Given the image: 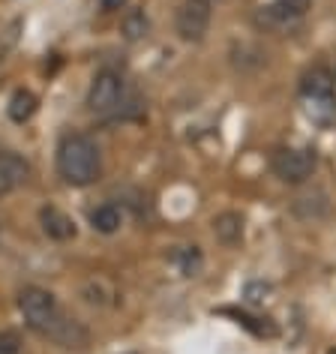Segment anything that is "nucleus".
I'll return each instance as SVG.
<instances>
[{"label":"nucleus","instance_id":"nucleus-9","mask_svg":"<svg viewBox=\"0 0 336 354\" xmlns=\"http://www.w3.org/2000/svg\"><path fill=\"white\" fill-rule=\"evenodd\" d=\"M214 237L223 246H237L243 241V216L237 210H225V214H216L214 216Z\"/></svg>","mask_w":336,"mask_h":354},{"label":"nucleus","instance_id":"nucleus-13","mask_svg":"<svg viewBox=\"0 0 336 354\" xmlns=\"http://www.w3.org/2000/svg\"><path fill=\"white\" fill-rule=\"evenodd\" d=\"M178 261H180V270L187 273V277H196L198 268H201V252H198V246H187V250L178 255Z\"/></svg>","mask_w":336,"mask_h":354},{"label":"nucleus","instance_id":"nucleus-7","mask_svg":"<svg viewBox=\"0 0 336 354\" xmlns=\"http://www.w3.org/2000/svg\"><path fill=\"white\" fill-rule=\"evenodd\" d=\"M30 177L28 159L12 153V150H0V196H10V192L21 189Z\"/></svg>","mask_w":336,"mask_h":354},{"label":"nucleus","instance_id":"nucleus-15","mask_svg":"<svg viewBox=\"0 0 336 354\" xmlns=\"http://www.w3.org/2000/svg\"><path fill=\"white\" fill-rule=\"evenodd\" d=\"M0 354H21V336L15 330H0Z\"/></svg>","mask_w":336,"mask_h":354},{"label":"nucleus","instance_id":"nucleus-1","mask_svg":"<svg viewBox=\"0 0 336 354\" xmlns=\"http://www.w3.org/2000/svg\"><path fill=\"white\" fill-rule=\"evenodd\" d=\"M19 313L33 333L60 345V348L73 351V348H84L87 345V330L60 309L57 297L48 288L24 286L19 291Z\"/></svg>","mask_w":336,"mask_h":354},{"label":"nucleus","instance_id":"nucleus-8","mask_svg":"<svg viewBox=\"0 0 336 354\" xmlns=\"http://www.w3.org/2000/svg\"><path fill=\"white\" fill-rule=\"evenodd\" d=\"M39 223H42V232H46L51 241H73L75 237V223L73 216H66L60 207H42L39 210Z\"/></svg>","mask_w":336,"mask_h":354},{"label":"nucleus","instance_id":"nucleus-16","mask_svg":"<svg viewBox=\"0 0 336 354\" xmlns=\"http://www.w3.org/2000/svg\"><path fill=\"white\" fill-rule=\"evenodd\" d=\"M123 3H127V0H102V10L105 12H118V10H123Z\"/></svg>","mask_w":336,"mask_h":354},{"label":"nucleus","instance_id":"nucleus-2","mask_svg":"<svg viewBox=\"0 0 336 354\" xmlns=\"http://www.w3.org/2000/svg\"><path fill=\"white\" fill-rule=\"evenodd\" d=\"M57 174L69 187H91L102 174V153L84 132H69L57 145Z\"/></svg>","mask_w":336,"mask_h":354},{"label":"nucleus","instance_id":"nucleus-6","mask_svg":"<svg viewBox=\"0 0 336 354\" xmlns=\"http://www.w3.org/2000/svg\"><path fill=\"white\" fill-rule=\"evenodd\" d=\"M123 105V78L114 69H100L87 91V109L93 114H111Z\"/></svg>","mask_w":336,"mask_h":354},{"label":"nucleus","instance_id":"nucleus-4","mask_svg":"<svg viewBox=\"0 0 336 354\" xmlns=\"http://www.w3.org/2000/svg\"><path fill=\"white\" fill-rule=\"evenodd\" d=\"M270 168L282 183L300 187V183H306L315 171V153L306 147H279L277 153L270 156Z\"/></svg>","mask_w":336,"mask_h":354},{"label":"nucleus","instance_id":"nucleus-10","mask_svg":"<svg viewBox=\"0 0 336 354\" xmlns=\"http://www.w3.org/2000/svg\"><path fill=\"white\" fill-rule=\"evenodd\" d=\"M91 225H93V232H100V234H114L123 225V210L114 205V201H105V205L91 210Z\"/></svg>","mask_w":336,"mask_h":354},{"label":"nucleus","instance_id":"nucleus-14","mask_svg":"<svg viewBox=\"0 0 336 354\" xmlns=\"http://www.w3.org/2000/svg\"><path fill=\"white\" fill-rule=\"evenodd\" d=\"M277 6L282 12H288L291 19H304L309 12V6H312V0H277Z\"/></svg>","mask_w":336,"mask_h":354},{"label":"nucleus","instance_id":"nucleus-11","mask_svg":"<svg viewBox=\"0 0 336 354\" xmlns=\"http://www.w3.org/2000/svg\"><path fill=\"white\" fill-rule=\"evenodd\" d=\"M37 109H39V100L30 91H24V87H21V91H15L10 105H6V111H10V120H15V123H28L33 114H37Z\"/></svg>","mask_w":336,"mask_h":354},{"label":"nucleus","instance_id":"nucleus-5","mask_svg":"<svg viewBox=\"0 0 336 354\" xmlns=\"http://www.w3.org/2000/svg\"><path fill=\"white\" fill-rule=\"evenodd\" d=\"M214 19V0H183L174 12V33L183 42H201L210 30Z\"/></svg>","mask_w":336,"mask_h":354},{"label":"nucleus","instance_id":"nucleus-3","mask_svg":"<svg viewBox=\"0 0 336 354\" xmlns=\"http://www.w3.org/2000/svg\"><path fill=\"white\" fill-rule=\"evenodd\" d=\"M300 102L304 114L318 127H333L336 123V93H333V75L327 69L315 66L300 78Z\"/></svg>","mask_w":336,"mask_h":354},{"label":"nucleus","instance_id":"nucleus-12","mask_svg":"<svg viewBox=\"0 0 336 354\" xmlns=\"http://www.w3.org/2000/svg\"><path fill=\"white\" fill-rule=\"evenodd\" d=\"M147 30H150V21H147L144 10H129L127 15H123V21H120V33H123V39H127V42H138V39H144V37H147Z\"/></svg>","mask_w":336,"mask_h":354}]
</instances>
